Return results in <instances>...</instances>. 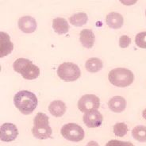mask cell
I'll list each match as a JSON object with an SVG mask.
<instances>
[{"instance_id":"obj_1","label":"cell","mask_w":146,"mask_h":146,"mask_svg":"<svg viewBox=\"0 0 146 146\" xmlns=\"http://www.w3.org/2000/svg\"><path fill=\"white\" fill-rule=\"evenodd\" d=\"M14 103L21 113L28 115L36 108L37 98L31 91H20L15 95Z\"/></svg>"},{"instance_id":"obj_2","label":"cell","mask_w":146,"mask_h":146,"mask_svg":"<svg viewBox=\"0 0 146 146\" xmlns=\"http://www.w3.org/2000/svg\"><path fill=\"white\" fill-rule=\"evenodd\" d=\"M32 133L34 137L40 140L50 138L52 129L49 126V118L44 113H38L33 119Z\"/></svg>"},{"instance_id":"obj_3","label":"cell","mask_w":146,"mask_h":146,"mask_svg":"<svg viewBox=\"0 0 146 146\" xmlns=\"http://www.w3.org/2000/svg\"><path fill=\"white\" fill-rule=\"evenodd\" d=\"M13 68L16 72L20 73L26 80H35L40 76V68L34 65L33 62L28 59H17L13 64Z\"/></svg>"},{"instance_id":"obj_4","label":"cell","mask_w":146,"mask_h":146,"mask_svg":"<svg viewBox=\"0 0 146 146\" xmlns=\"http://www.w3.org/2000/svg\"><path fill=\"white\" fill-rule=\"evenodd\" d=\"M110 83L118 88H126L133 84L134 75L130 70L124 68H117L111 70L108 74Z\"/></svg>"},{"instance_id":"obj_5","label":"cell","mask_w":146,"mask_h":146,"mask_svg":"<svg viewBox=\"0 0 146 146\" xmlns=\"http://www.w3.org/2000/svg\"><path fill=\"white\" fill-rule=\"evenodd\" d=\"M58 76L65 82H73L80 77V68L76 64L70 62L63 63L57 68Z\"/></svg>"},{"instance_id":"obj_6","label":"cell","mask_w":146,"mask_h":146,"mask_svg":"<svg viewBox=\"0 0 146 146\" xmlns=\"http://www.w3.org/2000/svg\"><path fill=\"white\" fill-rule=\"evenodd\" d=\"M60 133L64 138L74 142L83 141L85 136L84 129L76 123H68L64 125V126L61 128Z\"/></svg>"},{"instance_id":"obj_7","label":"cell","mask_w":146,"mask_h":146,"mask_svg":"<svg viewBox=\"0 0 146 146\" xmlns=\"http://www.w3.org/2000/svg\"><path fill=\"white\" fill-rule=\"evenodd\" d=\"M99 106V98L95 95H84L78 101V108L84 113L97 110Z\"/></svg>"},{"instance_id":"obj_8","label":"cell","mask_w":146,"mask_h":146,"mask_svg":"<svg viewBox=\"0 0 146 146\" xmlns=\"http://www.w3.org/2000/svg\"><path fill=\"white\" fill-rule=\"evenodd\" d=\"M18 135V130L16 125L12 123H4L0 128V139L4 142H11L15 141Z\"/></svg>"},{"instance_id":"obj_9","label":"cell","mask_w":146,"mask_h":146,"mask_svg":"<svg viewBox=\"0 0 146 146\" xmlns=\"http://www.w3.org/2000/svg\"><path fill=\"white\" fill-rule=\"evenodd\" d=\"M83 121L88 128H97L102 125L103 117L98 110H94L84 113Z\"/></svg>"},{"instance_id":"obj_10","label":"cell","mask_w":146,"mask_h":146,"mask_svg":"<svg viewBox=\"0 0 146 146\" xmlns=\"http://www.w3.org/2000/svg\"><path fill=\"white\" fill-rule=\"evenodd\" d=\"M14 44L11 41L9 34L5 32H0V57L3 58L12 52Z\"/></svg>"},{"instance_id":"obj_11","label":"cell","mask_w":146,"mask_h":146,"mask_svg":"<svg viewBox=\"0 0 146 146\" xmlns=\"http://www.w3.org/2000/svg\"><path fill=\"white\" fill-rule=\"evenodd\" d=\"M18 27L23 33H33L36 29V20L30 16H24L19 18L18 20Z\"/></svg>"},{"instance_id":"obj_12","label":"cell","mask_w":146,"mask_h":146,"mask_svg":"<svg viewBox=\"0 0 146 146\" xmlns=\"http://www.w3.org/2000/svg\"><path fill=\"white\" fill-rule=\"evenodd\" d=\"M106 22L107 26L112 29H120L123 26L124 18L122 15L117 12H111L106 15Z\"/></svg>"},{"instance_id":"obj_13","label":"cell","mask_w":146,"mask_h":146,"mask_svg":"<svg viewBox=\"0 0 146 146\" xmlns=\"http://www.w3.org/2000/svg\"><path fill=\"white\" fill-rule=\"evenodd\" d=\"M80 43L84 48H91L95 44V36L91 29H84L80 32Z\"/></svg>"},{"instance_id":"obj_14","label":"cell","mask_w":146,"mask_h":146,"mask_svg":"<svg viewBox=\"0 0 146 146\" xmlns=\"http://www.w3.org/2000/svg\"><path fill=\"white\" fill-rule=\"evenodd\" d=\"M108 106L110 110L114 113H121L126 107V100L121 96H113L110 99Z\"/></svg>"},{"instance_id":"obj_15","label":"cell","mask_w":146,"mask_h":146,"mask_svg":"<svg viewBox=\"0 0 146 146\" xmlns=\"http://www.w3.org/2000/svg\"><path fill=\"white\" fill-rule=\"evenodd\" d=\"M66 110H67V107H66L65 103L61 100L52 101L48 106V111L52 116L56 117H62L65 113Z\"/></svg>"},{"instance_id":"obj_16","label":"cell","mask_w":146,"mask_h":146,"mask_svg":"<svg viewBox=\"0 0 146 146\" xmlns=\"http://www.w3.org/2000/svg\"><path fill=\"white\" fill-rule=\"evenodd\" d=\"M52 28L60 35L67 33L69 30V25L65 18H56L52 20Z\"/></svg>"},{"instance_id":"obj_17","label":"cell","mask_w":146,"mask_h":146,"mask_svg":"<svg viewBox=\"0 0 146 146\" xmlns=\"http://www.w3.org/2000/svg\"><path fill=\"white\" fill-rule=\"evenodd\" d=\"M103 67L102 61L99 58L91 57L89 58L85 63V68L91 73H96L102 70Z\"/></svg>"},{"instance_id":"obj_18","label":"cell","mask_w":146,"mask_h":146,"mask_svg":"<svg viewBox=\"0 0 146 146\" xmlns=\"http://www.w3.org/2000/svg\"><path fill=\"white\" fill-rule=\"evenodd\" d=\"M70 23L73 26L80 27V26H84L88 21V17L86 13H77L73 15L72 17H70Z\"/></svg>"},{"instance_id":"obj_19","label":"cell","mask_w":146,"mask_h":146,"mask_svg":"<svg viewBox=\"0 0 146 146\" xmlns=\"http://www.w3.org/2000/svg\"><path fill=\"white\" fill-rule=\"evenodd\" d=\"M132 136L136 141L140 142H146V126L137 125L132 130Z\"/></svg>"},{"instance_id":"obj_20","label":"cell","mask_w":146,"mask_h":146,"mask_svg":"<svg viewBox=\"0 0 146 146\" xmlns=\"http://www.w3.org/2000/svg\"><path fill=\"white\" fill-rule=\"evenodd\" d=\"M113 133L117 137H122L125 135H126L128 133V126L127 125L125 124L123 122H119L113 125Z\"/></svg>"},{"instance_id":"obj_21","label":"cell","mask_w":146,"mask_h":146,"mask_svg":"<svg viewBox=\"0 0 146 146\" xmlns=\"http://www.w3.org/2000/svg\"><path fill=\"white\" fill-rule=\"evenodd\" d=\"M135 43L139 48H146V32H141L137 34Z\"/></svg>"},{"instance_id":"obj_22","label":"cell","mask_w":146,"mask_h":146,"mask_svg":"<svg viewBox=\"0 0 146 146\" xmlns=\"http://www.w3.org/2000/svg\"><path fill=\"white\" fill-rule=\"evenodd\" d=\"M105 146H134L129 141H121L118 140H111L106 143Z\"/></svg>"},{"instance_id":"obj_23","label":"cell","mask_w":146,"mask_h":146,"mask_svg":"<svg viewBox=\"0 0 146 146\" xmlns=\"http://www.w3.org/2000/svg\"><path fill=\"white\" fill-rule=\"evenodd\" d=\"M131 43V38L127 35H123L120 37L119 39V46L122 48H127Z\"/></svg>"},{"instance_id":"obj_24","label":"cell","mask_w":146,"mask_h":146,"mask_svg":"<svg viewBox=\"0 0 146 146\" xmlns=\"http://www.w3.org/2000/svg\"><path fill=\"white\" fill-rule=\"evenodd\" d=\"M87 146H99V144L97 141H91L87 144Z\"/></svg>"},{"instance_id":"obj_25","label":"cell","mask_w":146,"mask_h":146,"mask_svg":"<svg viewBox=\"0 0 146 146\" xmlns=\"http://www.w3.org/2000/svg\"><path fill=\"white\" fill-rule=\"evenodd\" d=\"M142 116H143V117H144V118H145V119L146 120V109H145L144 110H143Z\"/></svg>"},{"instance_id":"obj_26","label":"cell","mask_w":146,"mask_h":146,"mask_svg":"<svg viewBox=\"0 0 146 146\" xmlns=\"http://www.w3.org/2000/svg\"><path fill=\"white\" fill-rule=\"evenodd\" d=\"M145 15H146V11H145Z\"/></svg>"}]
</instances>
